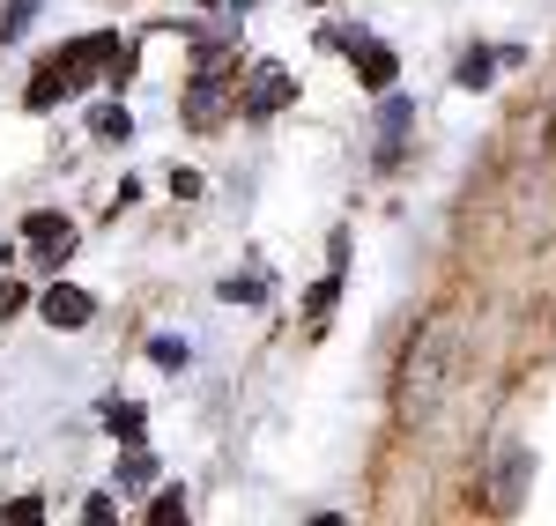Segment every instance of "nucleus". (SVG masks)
<instances>
[{"label":"nucleus","instance_id":"f257e3e1","mask_svg":"<svg viewBox=\"0 0 556 526\" xmlns=\"http://www.w3.org/2000/svg\"><path fill=\"white\" fill-rule=\"evenodd\" d=\"M438 371H445V326H430L424 349L408 356V371H401V408L416 415V408H430V394H438Z\"/></svg>","mask_w":556,"mask_h":526},{"label":"nucleus","instance_id":"f03ea898","mask_svg":"<svg viewBox=\"0 0 556 526\" xmlns=\"http://www.w3.org/2000/svg\"><path fill=\"white\" fill-rule=\"evenodd\" d=\"M89 290H75V282H52V290H45V326H60V334H83L89 326Z\"/></svg>","mask_w":556,"mask_h":526},{"label":"nucleus","instance_id":"7ed1b4c3","mask_svg":"<svg viewBox=\"0 0 556 526\" xmlns=\"http://www.w3.org/2000/svg\"><path fill=\"white\" fill-rule=\"evenodd\" d=\"M290 75H282V67H260L253 82H245V119H275V112H282V104H290Z\"/></svg>","mask_w":556,"mask_h":526},{"label":"nucleus","instance_id":"20e7f679","mask_svg":"<svg viewBox=\"0 0 556 526\" xmlns=\"http://www.w3.org/2000/svg\"><path fill=\"white\" fill-rule=\"evenodd\" d=\"M23 238L45 253V267H60V260H67V245H75V222H67V216H30V222H23Z\"/></svg>","mask_w":556,"mask_h":526},{"label":"nucleus","instance_id":"39448f33","mask_svg":"<svg viewBox=\"0 0 556 526\" xmlns=\"http://www.w3.org/2000/svg\"><path fill=\"white\" fill-rule=\"evenodd\" d=\"M356 75H364V89H393V75H401V60H393V44H356Z\"/></svg>","mask_w":556,"mask_h":526},{"label":"nucleus","instance_id":"423d86ee","mask_svg":"<svg viewBox=\"0 0 556 526\" xmlns=\"http://www.w3.org/2000/svg\"><path fill=\"white\" fill-rule=\"evenodd\" d=\"M534 475V460H527V445H505V467H497V504H519V489Z\"/></svg>","mask_w":556,"mask_h":526},{"label":"nucleus","instance_id":"0eeeda50","mask_svg":"<svg viewBox=\"0 0 556 526\" xmlns=\"http://www.w3.org/2000/svg\"><path fill=\"white\" fill-rule=\"evenodd\" d=\"M186 119H193V127H208V119H223V82H215V75H201V82L186 89Z\"/></svg>","mask_w":556,"mask_h":526},{"label":"nucleus","instance_id":"6e6552de","mask_svg":"<svg viewBox=\"0 0 556 526\" xmlns=\"http://www.w3.org/2000/svg\"><path fill=\"white\" fill-rule=\"evenodd\" d=\"M67 67H60V60H45L38 67V82H30V112H52V104H60V97H67Z\"/></svg>","mask_w":556,"mask_h":526},{"label":"nucleus","instance_id":"1a4fd4ad","mask_svg":"<svg viewBox=\"0 0 556 526\" xmlns=\"http://www.w3.org/2000/svg\"><path fill=\"white\" fill-rule=\"evenodd\" d=\"M89 133H97V141H127V133H134L127 104H97V112H89Z\"/></svg>","mask_w":556,"mask_h":526},{"label":"nucleus","instance_id":"9d476101","mask_svg":"<svg viewBox=\"0 0 556 526\" xmlns=\"http://www.w3.org/2000/svg\"><path fill=\"white\" fill-rule=\"evenodd\" d=\"M104 431L119 445H141V408H134V400H112V408H104Z\"/></svg>","mask_w":556,"mask_h":526},{"label":"nucleus","instance_id":"9b49d317","mask_svg":"<svg viewBox=\"0 0 556 526\" xmlns=\"http://www.w3.org/2000/svg\"><path fill=\"white\" fill-rule=\"evenodd\" d=\"M408 119H416V104H408V97H386V104H379V133H386V141H401Z\"/></svg>","mask_w":556,"mask_h":526},{"label":"nucleus","instance_id":"f8f14e48","mask_svg":"<svg viewBox=\"0 0 556 526\" xmlns=\"http://www.w3.org/2000/svg\"><path fill=\"white\" fill-rule=\"evenodd\" d=\"M30 15H38V0H8V15H0V44H15L30 30Z\"/></svg>","mask_w":556,"mask_h":526},{"label":"nucleus","instance_id":"ddd939ff","mask_svg":"<svg viewBox=\"0 0 556 526\" xmlns=\"http://www.w3.org/2000/svg\"><path fill=\"white\" fill-rule=\"evenodd\" d=\"M119 483H127V489H149V483H156V460H149V452H127V460H119Z\"/></svg>","mask_w":556,"mask_h":526},{"label":"nucleus","instance_id":"4468645a","mask_svg":"<svg viewBox=\"0 0 556 526\" xmlns=\"http://www.w3.org/2000/svg\"><path fill=\"white\" fill-rule=\"evenodd\" d=\"M490 75H497L490 52H468V60H460V89H490Z\"/></svg>","mask_w":556,"mask_h":526},{"label":"nucleus","instance_id":"2eb2a0df","mask_svg":"<svg viewBox=\"0 0 556 526\" xmlns=\"http://www.w3.org/2000/svg\"><path fill=\"white\" fill-rule=\"evenodd\" d=\"M149 356H156L164 371H178V363H186V342H178V334H156V342H149Z\"/></svg>","mask_w":556,"mask_h":526},{"label":"nucleus","instance_id":"dca6fc26","mask_svg":"<svg viewBox=\"0 0 556 526\" xmlns=\"http://www.w3.org/2000/svg\"><path fill=\"white\" fill-rule=\"evenodd\" d=\"M334 297H342V282H334V274H327V282H319V290H312V297H304V311H312V319H327V311H334Z\"/></svg>","mask_w":556,"mask_h":526},{"label":"nucleus","instance_id":"f3484780","mask_svg":"<svg viewBox=\"0 0 556 526\" xmlns=\"http://www.w3.org/2000/svg\"><path fill=\"white\" fill-rule=\"evenodd\" d=\"M223 297H230V305H238V297H245V305H253V297H267V282H260V274H245V282H238V274H230V282H223Z\"/></svg>","mask_w":556,"mask_h":526},{"label":"nucleus","instance_id":"a211bd4d","mask_svg":"<svg viewBox=\"0 0 556 526\" xmlns=\"http://www.w3.org/2000/svg\"><path fill=\"white\" fill-rule=\"evenodd\" d=\"M8 519H15V526H38L45 504H38V497H15V504H8Z\"/></svg>","mask_w":556,"mask_h":526},{"label":"nucleus","instance_id":"6ab92c4d","mask_svg":"<svg viewBox=\"0 0 556 526\" xmlns=\"http://www.w3.org/2000/svg\"><path fill=\"white\" fill-rule=\"evenodd\" d=\"M156 526H172V519H186V497H156V512H149Z\"/></svg>","mask_w":556,"mask_h":526}]
</instances>
